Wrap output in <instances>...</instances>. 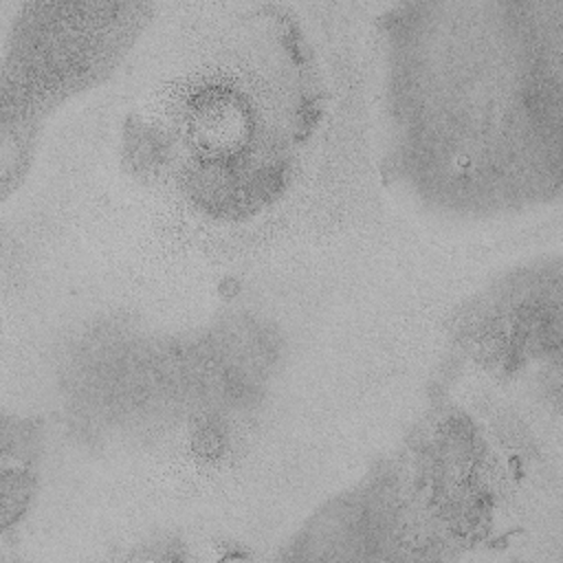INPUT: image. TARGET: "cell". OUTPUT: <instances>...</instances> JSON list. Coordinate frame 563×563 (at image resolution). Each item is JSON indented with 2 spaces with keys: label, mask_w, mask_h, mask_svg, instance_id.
<instances>
[{
  "label": "cell",
  "mask_w": 563,
  "mask_h": 563,
  "mask_svg": "<svg viewBox=\"0 0 563 563\" xmlns=\"http://www.w3.org/2000/svg\"><path fill=\"white\" fill-rule=\"evenodd\" d=\"M391 161L427 205L526 209L561 185V0L405 2L378 20Z\"/></svg>",
  "instance_id": "1"
},
{
  "label": "cell",
  "mask_w": 563,
  "mask_h": 563,
  "mask_svg": "<svg viewBox=\"0 0 563 563\" xmlns=\"http://www.w3.org/2000/svg\"><path fill=\"white\" fill-rule=\"evenodd\" d=\"M277 4L266 7L264 35L257 66L253 53V9H246V51L242 44V22L235 37H229L218 53H209L196 68H189L174 86V114L161 128L174 130L169 139H154L158 152L183 147L185 154L174 167L172 180L183 187V196L207 213L251 216L266 209L273 198L284 196L292 174L295 147H303L319 125V103L314 88L303 77L310 55L282 81L277 79L306 51L301 22L292 31L271 77L262 68L273 35ZM143 141V143H154Z\"/></svg>",
  "instance_id": "2"
},
{
  "label": "cell",
  "mask_w": 563,
  "mask_h": 563,
  "mask_svg": "<svg viewBox=\"0 0 563 563\" xmlns=\"http://www.w3.org/2000/svg\"><path fill=\"white\" fill-rule=\"evenodd\" d=\"M271 352L268 332L244 319L187 334L101 330L70 356L64 389L92 427L161 429L253 398Z\"/></svg>",
  "instance_id": "3"
},
{
  "label": "cell",
  "mask_w": 563,
  "mask_h": 563,
  "mask_svg": "<svg viewBox=\"0 0 563 563\" xmlns=\"http://www.w3.org/2000/svg\"><path fill=\"white\" fill-rule=\"evenodd\" d=\"M145 2H22L2 64L4 136L15 132L18 165L40 121L103 79L152 20Z\"/></svg>",
  "instance_id": "4"
},
{
  "label": "cell",
  "mask_w": 563,
  "mask_h": 563,
  "mask_svg": "<svg viewBox=\"0 0 563 563\" xmlns=\"http://www.w3.org/2000/svg\"><path fill=\"white\" fill-rule=\"evenodd\" d=\"M466 350L493 369L523 372L534 363L559 361L561 273L559 264L508 275L477 299L457 323Z\"/></svg>",
  "instance_id": "5"
}]
</instances>
